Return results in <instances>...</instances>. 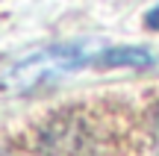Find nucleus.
<instances>
[{"label": "nucleus", "mask_w": 159, "mask_h": 156, "mask_svg": "<svg viewBox=\"0 0 159 156\" xmlns=\"http://www.w3.org/2000/svg\"><path fill=\"white\" fill-rule=\"evenodd\" d=\"M91 62H94V56L89 53L85 44H56V47H47V50L24 59L21 65H15L9 80H3V86L24 91V88H33L41 80H50V77L62 74V71H77Z\"/></svg>", "instance_id": "obj_1"}, {"label": "nucleus", "mask_w": 159, "mask_h": 156, "mask_svg": "<svg viewBox=\"0 0 159 156\" xmlns=\"http://www.w3.org/2000/svg\"><path fill=\"white\" fill-rule=\"evenodd\" d=\"M91 65L94 68H148L153 65V56L144 47H106L94 53Z\"/></svg>", "instance_id": "obj_2"}, {"label": "nucleus", "mask_w": 159, "mask_h": 156, "mask_svg": "<svg viewBox=\"0 0 159 156\" xmlns=\"http://www.w3.org/2000/svg\"><path fill=\"white\" fill-rule=\"evenodd\" d=\"M144 24H148L150 29H159V6H153V9L144 15Z\"/></svg>", "instance_id": "obj_3"}, {"label": "nucleus", "mask_w": 159, "mask_h": 156, "mask_svg": "<svg viewBox=\"0 0 159 156\" xmlns=\"http://www.w3.org/2000/svg\"><path fill=\"white\" fill-rule=\"evenodd\" d=\"M0 156H15V153H12V150H9L6 145H0Z\"/></svg>", "instance_id": "obj_4"}]
</instances>
